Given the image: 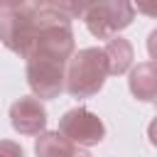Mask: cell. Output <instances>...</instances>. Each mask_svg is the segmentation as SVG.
I'll use <instances>...</instances> for the list:
<instances>
[{
  "label": "cell",
  "instance_id": "6da1fadb",
  "mask_svg": "<svg viewBox=\"0 0 157 157\" xmlns=\"http://www.w3.org/2000/svg\"><path fill=\"white\" fill-rule=\"evenodd\" d=\"M105 76L110 74H108V59L103 47H86L69 59L64 88L74 98H88L103 88Z\"/></svg>",
  "mask_w": 157,
  "mask_h": 157
},
{
  "label": "cell",
  "instance_id": "7a4b0ae2",
  "mask_svg": "<svg viewBox=\"0 0 157 157\" xmlns=\"http://www.w3.org/2000/svg\"><path fill=\"white\" fill-rule=\"evenodd\" d=\"M37 32H39L37 2H12L0 15V42L22 59L29 56Z\"/></svg>",
  "mask_w": 157,
  "mask_h": 157
},
{
  "label": "cell",
  "instance_id": "3957f363",
  "mask_svg": "<svg viewBox=\"0 0 157 157\" xmlns=\"http://www.w3.org/2000/svg\"><path fill=\"white\" fill-rule=\"evenodd\" d=\"M69 59L47 49H32L27 56V83L34 98H56L64 91Z\"/></svg>",
  "mask_w": 157,
  "mask_h": 157
},
{
  "label": "cell",
  "instance_id": "277c9868",
  "mask_svg": "<svg viewBox=\"0 0 157 157\" xmlns=\"http://www.w3.org/2000/svg\"><path fill=\"white\" fill-rule=\"evenodd\" d=\"M135 17V5L130 2H83L81 20L88 32L98 39H113L123 27H128Z\"/></svg>",
  "mask_w": 157,
  "mask_h": 157
},
{
  "label": "cell",
  "instance_id": "5b68a950",
  "mask_svg": "<svg viewBox=\"0 0 157 157\" xmlns=\"http://www.w3.org/2000/svg\"><path fill=\"white\" fill-rule=\"evenodd\" d=\"M59 132L66 140H71L76 147H93V145L103 142L105 125L96 113H91L88 108L78 105V108H71V110H66L61 115Z\"/></svg>",
  "mask_w": 157,
  "mask_h": 157
},
{
  "label": "cell",
  "instance_id": "8992f818",
  "mask_svg": "<svg viewBox=\"0 0 157 157\" xmlns=\"http://www.w3.org/2000/svg\"><path fill=\"white\" fill-rule=\"evenodd\" d=\"M10 123L20 135H42L47 125V110L39 98L22 96L10 105Z\"/></svg>",
  "mask_w": 157,
  "mask_h": 157
},
{
  "label": "cell",
  "instance_id": "52a82bcc",
  "mask_svg": "<svg viewBox=\"0 0 157 157\" xmlns=\"http://www.w3.org/2000/svg\"><path fill=\"white\" fill-rule=\"evenodd\" d=\"M128 86L137 101H157V64L155 61L137 64L130 71Z\"/></svg>",
  "mask_w": 157,
  "mask_h": 157
},
{
  "label": "cell",
  "instance_id": "ba28073f",
  "mask_svg": "<svg viewBox=\"0 0 157 157\" xmlns=\"http://www.w3.org/2000/svg\"><path fill=\"white\" fill-rule=\"evenodd\" d=\"M34 152H37V157H81L86 150H78L59 130H52V132H42L37 137Z\"/></svg>",
  "mask_w": 157,
  "mask_h": 157
},
{
  "label": "cell",
  "instance_id": "9c48e42d",
  "mask_svg": "<svg viewBox=\"0 0 157 157\" xmlns=\"http://www.w3.org/2000/svg\"><path fill=\"white\" fill-rule=\"evenodd\" d=\"M105 59H108V74L110 76H118V74H125L132 64V44L123 37H113L105 47Z\"/></svg>",
  "mask_w": 157,
  "mask_h": 157
},
{
  "label": "cell",
  "instance_id": "30bf717a",
  "mask_svg": "<svg viewBox=\"0 0 157 157\" xmlns=\"http://www.w3.org/2000/svg\"><path fill=\"white\" fill-rule=\"evenodd\" d=\"M0 157H25V150L12 140H0Z\"/></svg>",
  "mask_w": 157,
  "mask_h": 157
},
{
  "label": "cell",
  "instance_id": "8fae6325",
  "mask_svg": "<svg viewBox=\"0 0 157 157\" xmlns=\"http://www.w3.org/2000/svg\"><path fill=\"white\" fill-rule=\"evenodd\" d=\"M147 52H150V56H152V61L157 64V27L150 32V37H147Z\"/></svg>",
  "mask_w": 157,
  "mask_h": 157
},
{
  "label": "cell",
  "instance_id": "7c38bea8",
  "mask_svg": "<svg viewBox=\"0 0 157 157\" xmlns=\"http://www.w3.org/2000/svg\"><path fill=\"white\" fill-rule=\"evenodd\" d=\"M135 10H137V12H145V15H150V17H157V2H155V5L137 2V5H135Z\"/></svg>",
  "mask_w": 157,
  "mask_h": 157
},
{
  "label": "cell",
  "instance_id": "4fadbf2b",
  "mask_svg": "<svg viewBox=\"0 0 157 157\" xmlns=\"http://www.w3.org/2000/svg\"><path fill=\"white\" fill-rule=\"evenodd\" d=\"M147 135H150V142L157 147V115H155V120L147 125Z\"/></svg>",
  "mask_w": 157,
  "mask_h": 157
},
{
  "label": "cell",
  "instance_id": "5bb4252c",
  "mask_svg": "<svg viewBox=\"0 0 157 157\" xmlns=\"http://www.w3.org/2000/svg\"><path fill=\"white\" fill-rule=\"evenodd\" d=\"M81 157H91V155H88V152H83V155H81Z\"/></svg>",
  "mask_w": 157,
  "mask_h": 157
}]
</instances>
